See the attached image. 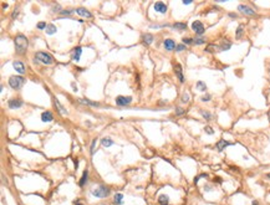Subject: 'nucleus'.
<instances>
[{
  "label": "nucleus",
  "mask_w": 270,
  "mask_h": 205,
  "mask_svg": "<svg viewBox=\"0 0 270 205\" xmlns=\"http://www.w3.org/2000/svg\"><path fill=\"white\" fill-rule=\"evenodd\" d=\"M95 145H96V139H93L92 143H91V154L95 153Z\"/></svg>",
  "instance_id": "obj_36"
},
{
  "label": "nucleus",
  "mask_w": 270,
  "mask_h": 205,
  "mask_svg": "<svg viewBox=\"0 0 270 205\" xmlns=\"http://www.w3.org/2000/svg\"><path fill=\"white\" fill-rule=\"evenodd\" d=\"M200 114L203 116V117H204L205 119H208V121L212 118V114L209 113V112H207V111H200Z\"/></svg>",
  "instance_id": "obj_28"
},
{
  "label": "nucleus",
  "mask_w": 270,
  "mask_h": 205,
  "mask_svg": "<svg viewBox=\"0 0 270 205\" xmlns=\"http://www.w3.org/2000/svg\"><path fill=\"white\" fill-rule=\"evenodd\" d=\"M122 199H123V195H122V194H116V195H115V203L116 204H118V205H121L122 203H123V201H122Z\"/></svg>",
  "instance_id": "obj_26"
},
{
  "label": "nucleus",
  "mask_w": 270,
  "mask_h": 205,
  "mask_svg": "<svg viewBox=\"0 0 270 205\" xmlns=\"http://www.w3.org/2000/svg\"><path fill=\"white\" fill-rule=\"evenodd\" d=\"M192 30L196 34H198V35H202V34H204V25L202 24V22L199 20H196V21H193V24H192Z\"/></svg>",
  "instance_id": "obj_5"
},
{
  "label": "nucleus",
  "mask_w": 270,
  "mask_h": 205,
  "mask_svg": "<svg viewBox=\"0 0 270 205\" xmlns=\"http://www.w3.org/2000/svg\"><path fill=\"white\" fill-rule=\"evenodd\" d=\"M24 83H25V80H24V77H21V76H11L9 78V85H10V87L14 89H20Z\"/></svg>",
  "instance_id": "obj_3"
},
{
  "label": "nucleus",
  "mask_w": 270,
  "mask_h": 205,
  "mask_svg": "<svg viewBox=\"0 0 270 205\" xmlns=\"http://www.w3.org/2000/svg\"><path fill=\"white\" fill-rule=\"evenodd\" d=\"M228 145H230L229 142H227L225 139H220L218 143H217V149H218L219 152H222L223 149H225V147H228Z\"/></svg>",
  "instance_id": "obj_14"
},
{
  "label": "nucleus",
  "mask_w": 270,
  "mask_h": 205,
  "mask_svg": "<svg viewBox=\"0 0 270 205\" xmlns=\"http://www.w3.org/2000/svg\"><path fill=\"white\" fill-rule=\"evenodd\" d=\"M87 174H88V171H87V170H85V171H84V174H82L81 180H80V186H84V185H85V183L87 181Z\"/></svg>",
  "instance_id": "obj_22"
},
{
  "label": "nucleus",
  "mask_w": 270,
  "mask_h": 205,
  "mask_svg": "<svg viewBox=\"0 0 270 205\" xmlns=\"http://www.w3.org/2000/svg\"><path fill=\"white\" fill-rule=\"evenodd\" d=\"M76 13L80 15V16H84V17H92V14L90 13L88 10L84 9V7H78V9H76Z\"/></svg>",
  "instance_id": "obj_13"
},
{
  "label": "nucleus",
  "mask_w": 270,
  "mask_h": 205,
  "mask_svg": "<svg viewBox=\"0 0 270 205\" xmlns=\"http://www.w3.org/2000/svg\"><path fill=\"white\" fill-rule=\"evenodd\" d=\"M177 51L178 52H181V51H183V50H186V46H184V44H181V45H177Z\"/></svg>",
  "instance_id": "obj_34"
},
{
  "label": "nucleus",
  "mask_w": 270,
  "mask_h": 205,
  "mask_svg": "<svg viewBox=\"0 0 270 205\" xmlns=\"http://www.w3.org/2000/svg\"><path fill=\"white\" fill-rule=\"evenodd\" d=\"M214 48H215L214 45H209V46H207V48H205V51H207V52H213V51H214Z\"/></svg>",
  "instance_id": "obj_35"
},
{
  "label": "nucleus",
  "mask_w": 270,
  "mask_h": 205,
  "mask_svg": "<svg viewBox=\"0 0 270 205\" xmlns=\"http://www.w3.org/2000/svg\"><path fill=\"white\" fill-rule=\"evenodd\" d=\"M204 129H205V132H207L208 134H213V133H214V130H213V129L211 128V127H208V126H207V127H205V128H204Z\"/></svg>",
  "instance_id": "obj_38"
},
{
  "label": "nucleus",
  "mask_w": 270,
  "mask_h": 205,
  "mask_svg": "<svg viewBox=\"0 0 270 205\" xmlns=\"http://www.w3.org/2000/svg\"><path fill=\"white\" fill-rule=\"evenodd\" d=\"M232 46V44L230 42H228V41H223V44L220 45V50L222 51H227V50H229Z\"/></svg>",
  "instance_id": "obj_21"
},
{
  "label": "nucleus",
  "mask_w": 270,
  "mask_h": 205,
  "mask_svg": "<svg viewBox=\"0 0 270 205\" xmlns=\"http://www.w3.org/2000/svg\"><path fill=\"white\" fill-rule=\"evenodd\" d=\"M28 45H29V41L26 39V36L24 35H18L15 37V48L19 54H22L25 52V50L28 48Z\"/></svg>",
  "instance_id": "obj_1"
},
{
  "label": "nucleus",
  "mask_w": 270,
  "mask_h": 205,
  "mask_svg": "<svg viewBox=\"0 0 270 205\" xmlns=\"http://www.w3.org/2000/svg\"><path fill=\"white\" fill-rule=\"evenodd\" d=\"M143 40H144V42L149 45V44H152V41H153V36L151 35V34H146V35L143 36Z\"/></svg>",
  "instance_id": "obj_24"
},
{
  "label": "nucleus",
  "mask_w": 270,
  "mask_h": 205,
  "mask_svg": "<svg viewBox=\"0 0 270 205\" xmlns=\"http://www.w3.org/2000/svg\"><path fill=\"white\" fill-rule=\"evenodd\" d=\"M55 104H56V106H57V108H59V112H60V113H61V114H66V113H67V112L65 111V108H63V107L61 106V104H60V102H59V99H57V98H55Z\"/></svg>",
  "instance_id": "obj_20"
},
{
  "label": "nucleus",
  "mask_w": 270,
  "mask_h": 205,
  "mask_svg": "<svg viewBox=\"0 0 270 205\" xmlns=\"http://www.w3.org/2000/svg\"><path fill=\"white\" fill-rule=\"evenodd\" d=\"M197 88L199 89V91L204 92L205 89H207V86H205V83H204V82H202V81H198V82H197Z\"/></svg>",
  "instance_id": "obj_25"
},
{
  "label": "nucleus",
  "mask_w": 270,
  "mask_h": 205,
  "mask_svg": "<svg viewBox=\"0 0 270 205\" xmlns=\"http://www.w3.org/2000/svg\"><path fill=\"white\" fill-rule=\"evenodd\" d=\"M13 66H14V69H15V71H16L18 73L22 75V73L25 72V66H24V63H22V62H20V61H15V62L13 63Z\"/></svg>",
  "instance_id": "obj_9"
},
{
  "label": "nucleus",
  "mask_w": 270,
  "mask_h": 205,
  "mask_svg": "<svg viewBox=\"0 0 270 205\" xmlns=\"http://www.w3.org/2000/svg\"><path fill=\"white\" fill-rule=\"evenodd\" d=\"M268 178H269V179H270V173H269V174H268Z\"/></svg>",
  "instance_id": "obj_43"
},
{
  "label": "nucleus",
  "mask_w": 270,
  "mask_h": 205,
  "mask_svg": "<svg viewBox=\"0 0 270 205\" xmlns=\"http://www.w3.org/2000/svg\"><path fill=\"white\" fill-rule=\"evenodd\" d=\"M184 110H183V108H177V111H176V114H178V116H181V114H183V113H184Z\"/></svg>",
  "instance_id": "obj_37"
},
{
  "label": "nucleus",
  "mask_w": 270,
  "mask_h": 205,
  "mask_svg": "<svg viewBox=\"0 0 270 205\" xmlns=\"http://www.w3.org/2000/svg\"><path fill=\"white\" fill-rule=\"evenodd\" d=\"M153 7H155L156 11H158V13H161V14H166L167 13V5L162 1H157Z\"/></svg>",
  "instance_id": "obj_8"
},
{
  "label": "nucleus",
  "mask_w": 270,
  "mask_h": 205,
  "mask_svg": "<svg viewBox=\"0 0 270 205\" xmlns=\"http://www.w3.org/2000/svg\"><path fill=\"white\" fill-rule=\"evenodd\" d=\"M76 205H82V204H76Z\"/></svg>",
  "instance_id": "obj_44"
},
{
  "label": "nucleus",
  "mask_w": 270,
  "mask_h": 205,
  "mask_svg": "<svg viewBox=\"0 0 270 205\" xmlns=\"http://www.w3.org/2000/svg\"><path fill=\"white\" fill-rule=\"evenodd\" d=\"M173 28L183 31V30L187 29V24H184V22H176V24H173Z\"/></svg>",
  "instance_id": "obj_19"
},
{
  "label": "nucleus",
  "mask_w": 270,
  "mask_h": 205,
  "mask_svg": "<svg viewBox=\"0 0 270 205\" xmlns=\"http://www.w3.org/2000/svg\"><path fill=\"white\" fill-rule=\"evenodd\" d=\"M193 42H194V40L190 39V37H184V39H183V44H184V45H190V44H193Z\"/></svg>",
  "instance_id": "obj_30"
},
{
  "label": "nucleus",
  "mask_w": 270,
  "mask_h": 205,
  "mask_svg": "<svg viewBox=\"0 0 270 205\" xmlns=\"http://www.w3.org/2000/svg\"><path fill=\"white\" fill-rule=\"evenodd\" d=\"M188 101H189V95H188V93H184V95L182 96V102H183V103H187Z\"/></svg>",
  "instance_id": "obj_32"
},
{
  "label": "nucleus",
  "mask_w": 270,
  "mask_h": 205,
  "mask_svg": "<svg viewBox=\"0 0 270 205\" xmlns=\"http://www.w3.org/2000/svg\"><path fill=\"white\" fill-rule=\"evenodd\" d=\"M209 99H211V96H209V95L202 97V101H203V102H207V101H209Z\"/></svg>",
  "instance_id": "obj_39"
},
{
  "label": "nucleus",
  "mask_w": 270,
  "mask_h": 205,
  "mask_svg": "<svg viewBox=\"0 0 270 205\" xmlns=\"http://www.w3.org/2000/svg\"><path fill=\"white\" fill-rule=\"evenodd\" d=\"M22 106V101L21 99H10L9 101V107L11 110H16V108H20Z\"/></svg>",
  "instance_id": "obj_11"
},
{
  "label": "nucleus",
  "mask_w": 270,
  "mask_h": 205,
  "mask_svg": "<svg viewBox=\"0 0 270 205\" xmlns=\"http://www.w3.org/2000/svg\"><path fill=\"white\" fill-rule=\"evenodd\" d=\"M45 30H46V34H49V35H52V34H55L56 31H57L56 26H55V25H52V24H49V25H47V28L45 29Z\"/></svg>",
  "instance_id": "obj_17"
},
{
  "label": "nucleus",
  "mask_w": 270,
  "mask_h": 205,
  "mask_svg": "<svg viewBox=\"0 0 270 205\" xmlns=\"http://www.w3.org/2000/svg\"><path fill=\"white\" fill-rule=\"evenodd\" d=\"M92 194L96 198H106L110 194V189L106 188V186H99L95 190H92Z\"/></svg>",
  "instance_id": "obj_4"
},
{
  "label": "nucleus",
  "mask_w": 270,
  "mask_h": 205,
  "mask_svg": "<svg viewBox=\"0 0 270 205\" xmlns=\"http://www.w3.org/2000/svg\"><path fill=\"white\" fill-rule=\"evenodd\" d=\"M174 70H176V73H177L179 81H181V82H184V77H183V75H182V66L179 65V63H177V65L174 66Z\"/></svg>",
  "instance_id": "obj_15"
},
{
  "label": "nucleus",
  "mask_w": 270,
  "mask_h": 205,
  "mask_svg": "<svg viewBox=\"0 0 270 205\" xmlns=\"http://www.w3.org/2000/svg\"><path fill=\"white\" fill-rule=\"evenodd\" d=\"M81 102L87 103V104H90V106H95V107H99V106H100V104L97 103V102H91L90 99H81Z\"/></svg>",
  "instance_id": "obj_27"
},
{
  "label": "nucleus",
  "mask_w": 270,
  "mask_h": 205,
  "mask_svg": "<svg viewBox=\"0 0 270 205\" xmlns=\"http://www.w3.org/2000/svg\"><path fill=\"white\" fill-rule=\"evenodd\" d=\"M72 11H74V10H61V13L69 15V14H72Z\"/></svg>",
  "instance_id": "obj_40"
},
{
  "label": "nucleus",
  "mask_w": 270,
  "mask_h": 205,
  "mask_svg": "<svg viewBox=\"0 0 270 205\" xmlns=\"http://www.w3.org/2000/svg\"><path fill=\"white\" fill-rule=\"evenodd\" d=\"M81 54H82V48H81L80 46L75 48L74 56H72V60H74V61H78V60H80V57H81Z\"/></svg>",
  "instance_id": "obj_16"
},
{
  "label": "nucleus",
  "mask_w": 270,
  "mask_h": 205,
  "mask_svg": "<svg viewBox=\"0 0 270 205\" xmlns=\"http://www.w3.org/2000/svg\"><path fill=\"white\" fill-rule=\"evenodd\" d=\"M101 143H102V145H105V147H110V145L113 144V142H112L110 138H103V139H101Z\"/></svg>",
  "instance_id": "obj_23"
},
{
  "label": "nucleus",
  "mask_w": 270,
  "mask_h": 205,
  "mask_svg": "<svg viewBox=\"0 0 270 205\" xmlns=\"http://www.w3.org/2000/svg\"><path fill=\"white\" fill-rule=\"evenodd\" d=\"M132 102V97L130 96H118L117 98H116V104H118V106H126V104H130Z\"/></svg>",
  "instance_id": "obj_6"
},
{
  "label": "nucleus",
  "mask_w": 270,
  "mask_h": 205,
  "mask_svg": "<svg viewBox=\"0 0 270 205\" xmlns=\"http://www.w3.org/2000/svg\"><path fill=\"white\" fill-rule=\"evenodd\" d=\"M193 44H196V45H203V44H205V39H203V37L196 39V40H194V42H193Z\"/></svg>",
  "instance_id": "obj_29"
},
{
  "label": "nucleus",
  "mask_w": 270,
  "mask_h": 205,
  "mask_svg": "<svg viewBox=\"0 0 270 205\" xmlns=\"http://www.w3.org/2000/svg\"><path fill=\"white\" fill-rule=\"evenodd\" d=\"M46 28H47L46 22H39V24H37V29H40V30H44Z\"/></svg>",
  "instance_id": "obj_33"
},
{
  "label": "nucleus",
  "mask_w": 270,
  "mask_h": 205,
  "mask_svg": "<svg viewBox=\"0 0 270 205\" xmlns=\"http://www.w3.org/2000/svg\"><path fill=\"white\" fill-rule=\"evenodd\" d=\"M35 57L37 61H40L41 63H44V65H51L52 62H54V58H52V56L50 54H46V52H36Z\"/></svg>",
  "instance_id": "obj_2"
},
{
  "label": "nucleus",
  "mask_w": 270,
  "mask_h": 205,
  "mask_svg": "<svg viewBox=\"0 0 270 205\" xmlns=\"http://www.w3.org/2000/svg\"><path fill=\"white\" fill-rule=\"evenodd\" d=\"M163 45H164V47H166V50L167 51H173L176 47V42L173 40H171V39H167V40H164V42H163Z\"/></svg>",
  "instance_id": "obj_10"
},
{
  "label": "nucleus",
  "mask_w": 270,
  "mask_h": 205,
  "mask_svg": "<svg viewBox=\"0 0 270 205\" xmlns=\"http://www.w3.org/2000/svg\"><path fill=\"white\" fill-rule=\"evenodd\" d=\"M52 119H54V116H52L51 112H43V114H41V121L43 122H51Z\"/></svg>",
  "instance_id": "obj_12"
},
{
  "label": "nucleus",
  "mask_w": 270,
  "mask_h": 205,
  "mask_svg": "<svg viewBox=\"0 0 270 205\" xmlns=\"http://www.w3.org/2000/svg\"><path fill=\"white\" fill-rule=\"evenodd\" d=\"M243 28H244L243 25H239V28L237 29V34H235V35H237V37H240V36H242V34H243Z\"/></svg>",
  "instance_id": "obj_31"
},
{
  "label": "nucleus",
  "mask_w": 270,
  "mask_h": 205,
  "mask_svg": "<svg viewBox=\"0 0 270 205\" xmlns=\"http://www.w3.org/2000/svg\"><path fill=\"white\" fill-rule=\"evenodd\" d=\"M183 4H184V5H188V4H192V1H189V0H188V1H186V0H184Z\"/></svg>",
  "instance_id": "obj_41"
},
{
  "label": "nucleus",
  "mask_w": 270,
  "mask_h": 205,
  "mask_svg": "<svg viewBox=\"0 0 270 205\" xmlns=\"http://www.w3.org/2000/svg\"><path fill=\"white\" fill-rule=\"evenodd\" d=\"M168 201H169V198H168V195H161L158 198V203L161 205H167Z\"/></svg>",
  "instance_id": "obj_18"
},
{
  "label": "nucleus",
  "mask_w": 270,
  "mask_h": 205,
  "mask_svg": "<svg viewBox=\"0 0 270 205\" xmlns=\"http://www.w3.org/2000/svg\"><path fill=\"white\" fill-rule=\"evenodd\" d=\"M238 10L240 11V13L245 14V15H255V11H254V10L252 9V7H249V6L244 5V4H240V5L238 6Z\"/></svg>",
  "instance_id": "obj_7"
},
{
  "label": "nucleus",
  "mask_w": 270,
  "mask_h": 205,
  "mask_svg": "<svg viewBox=\"0 0 270 205\" xmlns=\"http://www.w3.org/2000/svg\"><path fill=\"white\" fill-rule=\"evenodd\" d=\"M252 205H259V203H258V201H253Z\"/></svg>",
  "instance_id": "obj_42"
}]
</instances>
